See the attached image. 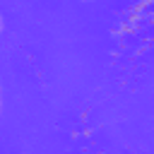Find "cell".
<instances>
[{"label": "cell", "mask_w": 154, "mask_h": 154, "mask_svg": "<svg viewBox=\"0 0 154 154\" xmlns=\"http://www.w3.org/2000/svg\"><path fill=\"white\" fill-rule=\"evenodd\" d=\"M0 111H2V87H0Z\"/></svg>", "instance_id": "1"}, {"label": "cell", "mask_w": 154, "mask_h": 154, "mask_svg": "<svg viewBox=\"0 0 154 154\" xmlns=\"http://www.w3.org/2000/svg\"><path fill=\"white\" fill-rule=\"evenodd\" d=\"M0 26H2V19H0Z\"/></svg>", "instance_id": "2"}]
</instances>
